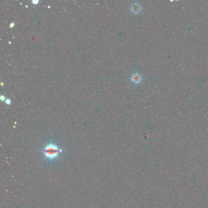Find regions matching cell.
<instances>
[{
  "mask_svg": "<svg viewBox=\"0 0 208 208\" xmlns=\"http://www.w3.org/2000/svg\"><path fill=\"white\" fill-rule=\"evenodd\" d=\"M14 25H15V23H14V22H13V23H11L10 24L9 27H10V28H12V27H14Z\"/></svg>",
  "mask_w": 208,
  "mask_h": 208,
  "instance_id": "7",
  "label": "cell"
},
{
  "mask_svg": "<svg viewBox=\"0 0 208 208\" xmlns=\"http://www.w3.org/2000/svg\"><path fill=\"white\" fill-rule=\"evenodd\" d=\"M131 11L134 14H139L142 10V7L140 4H139L138 2H134L131 5L130 7Z\"/></svg>",
  "mask_w": 208,
  "mask_h": 208,
  "instance_id": "3",
  "label": "cell"
},
{
  "mask_svg": "<svg viewBox=\"0 0 208 208\" xmlns=\"http://www.w3.org/2000/svg\"><path fill=\"white\" fill-rule=\"evenodd\" d=\"M142 79H143V78H142V75H140V73H139L138 72L133 73L132 75H131L130 77L131 81L136 85L140 84L142 82Z\"/></svg>",
  "mask_w": 208,
  "mask_h": 208,
  "instance_id": "2",
  "label": "cell"
},
{
  "mask_svg": "<svg viewBox=\"0 0 208 208\" xmlns=\"http://www.w3.org/2000/svg\"><path fill=\"white\" fill-rule=\"evenodd\" d=\"M62 152L60 147L51 140L50 143L47 144L42 150L43 156L49 161H53L57 159Z\"/></svg>",
  "mask_w": 208,
  "mask_h": 208,
  "instance_id": "1",
  "label": "cell"
},
{
  "mask_svg": "<svg viewBox=\"0 0 208 208\" xmlns=\"http://www.w3.org/2000/svg\"><path fill=\"white\" fill-rule=\"evenodd\" d=\"M0 99H1V101H4V100H6V98H5L4 95H1V96H0Z\"/></svg>",
  "mask_w": 208,
  "mask_h": 208,
  "instance_id": "6",
  "label": "cell"
},
{
  "mask_svg": "<svg viewBox=\"0 0 208 208\" xmlns=\"http://www.w3.org/2000/svg\"><path fill=\"white\" fill-rule=\"evenodd\" d=\"M5 103H6L7 105H10V104H11V100H10V98H6V100H5Z\"/></svg>",
  "mask_w": 208,
  "mask_h": 208,
  "instance_id": "4",
  "label": "cell"
},
{
  "mask_svg": "<svg viewBox=\"0 0 208 208\" xmlns=\"http://www.w3.org/2000/svg\"><path fill=\"white\" fill-rule=\"evenodd\" d=\"M40 1H39V0H32V4H37L38 3H39Z\"/></svg>",
  "mask_w": 208,
  "mask_h": 208,
  "instance_id": "5",
  "label": "cell"
}]
</instances>
